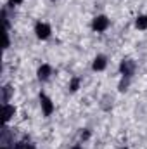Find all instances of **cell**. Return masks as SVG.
I'll return each mask as SVG.
<instances>
[{"label":"cell","instance_id":"8","mask_svg":"<svg viewBox=\"0 0 147 149\" xmlns=\"http://www.w3.org/2000/svg\"><path fill=\"white\" fill-rule=\"evenodd\" d=\"M135 26H137V30H147V16L146 14H142V16H139L135 19Z\"/></svg>","mask_w":147,"mask_h":149},{"label":"cell","instance_id":"11","mask_svg":"<svg viewBox=\"0 0 147 149\" xmlns=\"http://www.w3.org/2000/svg\"><path fill=\"white\" fill-rule=\"evenodd\" d=\"M88 137H90V132H88V130H83V132H81V141H87Z\"/></svg>","mask_w":147,"mask_h":149},{"label":"cell","instance_id":"1","mask_svg":"<svg viewBox=\"0 0 147 149\" xmlns=\"http://www.w3.org/2000/svg\"><path fill=\"white\" fill-rule=\"evenodd\" d=\"M107 28H109V19H107V16H97V17H94V21H92V30H94V31L102 33V31H106Z\"/></svg>","mask_w":147,"mask_h":149},{"label":"cell","instance_id":"5","mask_svg":"<svg viewBox=\"0 0 147 149\" xmlns=\"http://www.w3.org/2000/svg\"><path fill=\"white\" fill-rule=\"evenodd\" d=\"M106 66H107V59H106V56H97L95 59H94V63H92V70L94 71H102V70H106Z\"/></svg>","mask_w":147,"mask_h":149},{"label":"cell","instance_id":"14","mask_svg":"<svg viewBox=\"0 0 147 149\" xmlns=\"http://www.w3.org/2000/svg\"><path fill=\"white\" fill-rule=\"evenodd\" d=\"M2 149H7V148H2Z\"/></svg>","mask_w":147,"mask_h":149},{"label":"cell","instance_id":"10","mask_svg":"<svg viewBox=\"0 0 147 149\" xmlns=\"http://www.w3.org/2000/svg\"><path fill=\"white\" fill-rule=\"evenodd\" d=\"M69 88H71V92H76V90L80 88V78H73V80H71Z\"/></svg>","mask_w":147,"mask_h":149},{"label":"cell","instance_id":"15","mask_svg":"<svg viewBox=\"0 0 147 149\" xmlns=\"http://www.w3.org/2000/svg\"><path fill=\"white\" fill-rule=\"evenodd\" d=\"M125 149H126V148H125Z\"/></svg>","mask_w":147,"mask_h":149},{"label":"cell","instance_id":"12","mask_svg":"<svg viewBox=\"0 0 147 149\" xmlns=\"http://www.w3.org/2000/svg\"><path fill=\"white\" fill-rule=\"evenodd\" d=\"M21 2H23V0H9V3H10V5H19Z\"/></svg>","mask_w":147,"mask_h":149},{"label":"cell","instance_id":"3","mask_svg":"<svg viewBox=\"0 0 147 149\" xmlns=\"http://www.w3.org/2000/svg\"><path fill=\"white\" fill-rule=\"evenodd\" d=\"M50 33H52V30H50V26L47 23H37L35 24V35H37V38L47 40V38L50 37Z\"/></svg>","mask_w":147,"mask_h":149},{"label":"cell","instance_id":"13","mask_svg":"<svg viewBox=\"0 0 147 149\" xmlns=\"http://www.w3.org/2000/svg\"><path fill=\"white\" fill-rule=\"evenodd\" d=\"M71 149H83V148H81V146H78V144H76V146H73V148H71Z\"/></svg>","mask_w":147,"mask_h":149},{"label":"cell","instance_id":"2","mask_svg":"<svg viewBox=\"0 0 147 149\" xmlns=\"http://www.w3.org/2000/svg\"><path fill=\"white\" fill-rule=\"evenodd\" d=\"M135 63L132 61V59H123L121 61V64H119V71L123 76H128V78H132L133 73H135Z\"/></svg>","mask_w":147,"mask_h":149},{"label":"cell","instance_id":"4","mask_svg":"<svg viewBox=\"0 0 147 149\" xmlns=\"http://www.w3.org/2000/svg\"><path fill=\"white\" fill-rule=\"evenodd\" d=\"M40 106H42L45 116H50V114L54 113V102H52V99L47 97L45 94H40Z\"/></svg>","mask_w":147,"mask_h":149},{"label":"cell","instance_id":"9","mask_svg":"<svg viewBox=\"0 0 147 149\" xmlns=\"http://www.w3.org/2000/svg\"><path fill=\"white\" fill-rule=\"evenodd\" d=\"M128 85H130V78L128 76H123L121 81H119V85H118V90L119 92H125V90H128Z\"/></svg>","mask_w":147,"mask_h":149},{"label":"cell","instance_id":"7","mask_svg":"<svg viewBox=\"0 0 147 149\" xmlns=\"http://www.w3.org/2000/svg\"><path fill=\"white\" fill-rule=\"evenodd\" d=\"M14 113H16V108H14L12 104H9V102L3 104V120H5V121H9V120L14 116Z\"/></svg>","mask_w":147,"mask_h":149},{"label":"cell","instance_id":"6","mask_svg":"<svg viewBox=\"0 0 147 149\" xmlns=\"http://www.w3.org/2000/svg\"><path fill=\"white\" fill-rule=\"evenodd\" d=\"M50 74H52V68H50V64H42V66L38 68V71H37L38 80H49Z\"/></svg>","mask_w":147,"mask_h":149}]
</instances>
